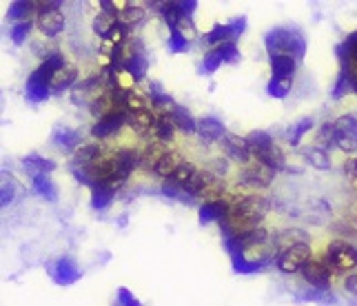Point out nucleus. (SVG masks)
Wrapping results in <instances>:
<instances>
[{
	"mask_svg": "<svg viewBox=\"0 0 357 306\" xmlns=\"http://www.w3.org/2000/svg\"><path fill=\"white\" fill-rule=\"evenodd\" d=\"M266 93L271 98H278V100H282V98H287L291 93V80H284V78H271L268 84H266Z\"/></svg>",
	"mask_w": 357,
	"mask_h": 306,
	"instance_id": "nucleus-47",
	"label": "nucleus"
},
{
	"mask_svg": "<svg viewBox=\"0 0 357 306\" xmlns=\"http://www.w3.org/2000/svg\"><path fill=\"white\" fill-rule=\"evenodd\" d=\"M122 67H125V73H129V76L135 82L144 80L146 69H149V58H146L140 40L127 43V47H125V63H122Z\"/></svg>",
	"mask_w": 357,
	"mask_h": 306,
	"instance_id": "nucleus-6",
	"label": "nucleus"
},
{
	"mask_svg": "<svg viewBox=\"0 0 357 306\" xmlns=\"http://www.w3.org/2000/svg\"><path fill=\"white\" fill-rule=\"evenodd\" d=\"M231 206L225 200H211V202H202L198 209V220L200 224H213V222H222L229 215Z\"/></svg>",
	"mask_w": 357,
	"mask_h": 306,
	"instance_id": "nucleus-18",
	"label": "nucleus"
},
{
	"mask_svg": "<svg viewBox=\"0 0 357 306\" xmlns=\"http://www.w3.org/2000/svg\"><path fill=\"white\" fill-rule=\"evenodd\" d=\"M167 151H169V149H165V144H162V142H153V144H149V146H146V149L142 151V155H140V167H144V169H155V165L160 162V158H162Z\"/></svg>",
	"mask_w": 357,
	"mask_h": 306,
	"instance_id": "nucleus-35",
	"label": "nucleus"
},
{
	"mask_svg": "<svg viewBox=\"0 0 357 306\" xmlns=\"http://www.w3.org/2000/svg\"><path fill=\"white\" fill-rule=\"evenodd\" d=\"M174 131H176V125L174 120L169 118V114H160L155 116V127H153V133L158 136V142H171L174 140Z\"/></svg>",
	"mask_w": 357,
	"mask_h": 306,
	"instance_id": "nucleus-31",
	"label": "nucleus"
},
{
	"mask_svg": "<svg viewBox=\"0 0 357 306\" xmlns=\"http://www.w3.org/2000/svg\"><path fill=\"white\" fill-rule=\"evenodd\" d=\"M304 158H306V162H311V167H315L317 171L331 169V155H328V151L319 149V146H306Z\"/></svg>",
	"mask_w": 357,
	"mask_h": 306,
	"instance_id": "nucleus-32",
	"label": "nucleus"
},
{
	"mask_svg": "<svg viewBox=\"0 0 357 306\" xmlns=\"http://www.w3.org/2000/svg\"><path fill=\"white\" fill-rule=\"evenodd\" d=\"M14 185L11 182H5L3 185V191H0V204H3V209H7V206L11 204V200H14Z\"/></svg>",
	"mask_w": 357,
	"mask_h": 306,
	"instance_id": "nucleus-54",
	"label": "nucleus"
},
{
	"mask_svg": "<svg viewBox=\"0 0 357 306\" xmlns=\"http://www.w3.org/2000/svg\"><path fill=\"white\" fill-rule=\"evenodd\" d=\"M266 213H268L266 198H262V195H246V198L238 200L231 206V211L225 220L238 236H244V234H249V231L260 227Z\"/></svg>",
	"mask_w": 357,
	"mask_h": 306,
	"instance_id": "nucleus-1",
	"label": "nucleus"
},
{
	"mask_svg": "<svg viewBox=\"0 0 357 306\" xmlns=\"http://www.w3.org/2000/svg\"><path fill=\"white\" fill-rule=\"evenodd\" d=\"M169 118L174 120V125L184 131V133H198V122H195V118L189 114L187 107L182 105H174L169 109Z\"/></svg>",
	"mask_w": 357,
	"mask_h": 306,
	"instance_id": "nucleus-20",
	"label": "nucleus"
},
{
	"mask_svg": "<svg viewBox=\"0 0 357 306\" xmlns=\"http://www.w3.org/2000/svg\"><path fill=\"white\" fill-rule=\"evenodd\" d=\"M191 49V40L182 29H169V52L171 54H187Z\"/></svg>",
	"mask_w": 357,
	"mask_h": 306,
	"instance_id": "nucleus-38",
	"label": "nucleus"
},
{
	"mask_svg": "<svg viewBox=\"0 0 357 306\" xmlns=\"http://www.w3.org/2000/svg\"><path fill=\"white\" fill-rule=\"evenodd\" d=\"M208 171H211L213 176L222 178V176H227V171H229V162L222 160V158H215V160L208 165Z\"/></svg>",
	"mask_w": 357,
	"mask_h": 306,
	"instance_id": "nucleus-53",
	"label": "nucleus"
},
{
	"mask_svg": "<svg viewBox=\"0 0 357 306\" xmlns=\"http://www.w3.org/2000/svg\"><path fill=\"white\" fill-rule=\"evenodd\" d=\"M127 125V112H112L109 116L100 118L91 127V136L98 140H105V138H112L116 131H120L122 127Z\"/></svg>",
	"mask_w": 357,
	"mask_h": 306,
	"instance_id": "nucleus-12",
	"label": "nucleus"
},
{
	"mask_svg": "<svg viewBox=\"0 0 357 306\" xmlns=\"http://www.w3.org/2000/svg\"><path fill=\"white\" fill-rule=\"evenodd\" d=\"M195 174H198V169H195V165H191V162H182V167L176 171V176L171 178V180H176L178 185L184 187V185H189L191 178H193Z\"/></svg>",
	"mask_w": 357,
	"mask_h": 306,
	"instance_id": "nucleus-51",
	"label": "nucleus"
},
{
	"mask_svg": "<svg viewBox=\"0 0 357 306\" xmlns=\"http://www.w3.org/2000/svg\"><path fill=\"white\" fill-rule=\"evenodd\" d=\"M335 54H337V58L355 56V54H357V31L349 33L347 38H344V43H340V45L335 47Z\"/></svg>",
	"mask_w": 357,
	"mask_h": 306,
	"instance_id": "nucleus-50",
	"label": "nucleus"
},
{
	"mask_svg": "<svg viewBox=\"0 0 357 306\" xmlns=\"http://www.w3.org/2000/svg\"><path fill=\"white\" fill-rule=\"evenodd\" d=\"M60 3H45V5H38V29L43 31V36L47 38H56L58 33L65 31V14L60 11Z\"/></svg>",
	"mask_w": 357,
	"mask_h": 306,
	"instance_id": "nucleus-4",
	"label": "nucleus"
},
{
	"mask_svg": "<svg viewBox=\"0 0 357 306\" xmlns=\"http://www.w3.org/2000/svg\"><path fill=\"white\" fill-rule=\"evenodd\" d=\"M349 93H355V82L351 78V73L340 69L337 80H335V87H333V91H331V95H333V100H342V98L349 95Z\"/></svg>",
	"mask_w": 357,
	"mask_h": 306,
	"instance_id": "nucleus-37",
	"label": "nucleus"
},
{
	"mask_svg": "<svg viewBox=\"0 0 357 306\" xmlns=\"http://www.w3.org/2000/svg\"><path fill=\"white\" fill-rule=\"evenodd\" d=\"M102 153V149H100V144H96V142H91V144H82L80 149L73 153V169H89L93 162H96V158Z\"/></svg>",
	"mask_w": 357,
	"mask_h": 306,
	"instance_id": "nucleus-24",
	"label": "nucleus"
},
{
	"mask_svg": "<svg viewBox=\"0 0 357 306\" xmlns=\"http://www.w3.org/2000/svg\"><path fill=\"white\" fill-rule=\"evenodd\" d=\"M353 169H355V180H357V158L353 160Z\"/></svg>",
	"mask_w": 357,
	"mask_h": 306,
	"instance_id": "nucleus-57",
	"label": "nucleus"
},
{
	"mask_svg": "<svg viewBox=\"0 0 357 306\" xmlns=\"http://www.w3.org/2000/svg\"><path fill=\"white\" fill-rule=\"evenodd\" d=\"M125 185L122 180H109V182H102V185H98L96 189H91V206L96 211H105L112 206L114 198H116V193L118 189Z\"/></svg>",
	"mask_w": 357,
	"mask_h": 306,
	"instance_id": "nucleus-14",
	"label": "nucleus"
},
{
	"mask_svg": "<svg viewBox=\"0 0 357 306\" xmlns=\"http://www.w3.org/2000/svg\"><path fill=\"white\" fill-rule=\"evenodd\" d=\"M31 187H33V193L40 195L43 200H47V202L58 200V189H56L54 180L49 174H40V176L31 178Z\"/></svg>",
	"mask_w": 357,
	"mask_h": 306,
	"instance_id": "nucleus-23",
	"label": "nucleus"
},
{
	"mask_svg": "<svg viewBox=\"0 0 357 306\" xmlns=\"http://www.w3.org/2000/svg\"><path fill=\"white\" fill-rule=\"evenodd\" d=\"M284 240H289V247L287 249L298 247V244H309V236H306L304 231H300V229H287V231H282V234L275 238V247H280V244L284 242Z\"/></svg>",
	"mask_w": 357,
	"mask_h": 306,
	"instance_id": "nucleus-45",
	"label": "nucleus"
},
{
	"mask_svg": "<svg viewBox=\"0 0 357 306\" xmlns=\"http://www.w3.org/2000/svg\"><path fill=\"white\" fill-rule=\"evenodd\" d=\"M182 162L184 160H182V155L178 151H167L162 158H160V162L155 165L153 174L160 176V178H165V180H169V178L176 176V171L182 167Z\"/></svg>",
	"mask_w": 357,
	"mask_h": 306,
	"instance_id": "nucleus-21",
	"label": "nucleus"
},
{
	"mask_svg": "<svg viewBox=\"0 0 357 306\" xmlns=\"http://www.w3.org/2000/svg\"><path fill=\"white\" fill-rule=\"evenodd\" d=\"M146 89H149V95H151V105H155V107H174L176 102H174V98H171L167 91H165V87L160 82H155V80H151L149 84H146Z\"/></svg>",
	"mask_w": 357,
	"mask_h": 306,
	"instance_id": "nucleus-39",
	"label": "nucleus"
},
{
	"mask_svg": "<svg viewBox=\"0 0 357 306\" xmlns=\"http://www.w3.org/2000/svg\"><path fill=\"white\" fill-rule=\"evenodd\" d=\"M22 165H24V169L29 171L31 178L40 176V174H49V171L56 169V162L49 160V158H43L40 153H27L22 158Z\"/></svg>",
	"mask_w": 357,
	"mask_h": 306,
	"instance_id": "nucleus-22",
	"label": "nucleus"
},
{
	"mask_svg": "<svg viewBox=\"0 0 357 306\" xmlns=\"http://www.w3.org/2000/svg\"><path fill=\"white\" fill-rule=\"evenodd\" d=\"M140 151H133V149H120L114 153V176L118 180L125 182L131 174L133 169L140 167Z\"/></svg>",
	"mask_w": 357,
	"mask_h": 306,
	"instance_id": "nucleus-13",
	"label": "nucleus"
},
{
	"mask_svg": "<svg viewBox=\"0 0 357 306\" xmlns=\"http://www.w3.org/2000/svg\"><path fill=\"white\" fill-rule=\"evenodd\" d=\"M178 7H180L184 18L193 20V14H195V9H198V3H195V0H187V3H178Z\"/></svg>",
	"mask_w": 357,
	"mask_h": 306,
	"instance_id": "nucleus-55",
	"label": "nucleus"
},
{
	"mask_svg": "<svg viewBox=\"0 0 357 306\" xmlns=\"http://www.w3.org/2000/svg\"><path fill=\"white\" fill-rule=\"evenodd\" d=\"M302 277L306 286H313L317 291H331V266L322 260H309L302 268Z\"/></svg>",
	"mask_w": 357,
	"mask_h": 306,
	"instance_id": "nucleus-10",
	"label": "nucleus"
},
{
	"mask_svg": "<svg viewBox=\"0 0 357 306\" xmlns=\"http://www.w3.org/2000/svg\"><path fill=\"white\" fill-rule=\"evenodd\" d=\"M311 260V247L309 244H298V247H291V249H284L278 253L275 258V264L282 273L287 275H293L304 268V264Z\"/></svg>",
	"mask_w": 357,
	"mask_h": 306,
	"instance_id": "nucleus-7",
	"label": "nucleus"
},
{
	"mask_svg": "<svg viewBox=\"0 0 357 306\" xmlns=\"http://www.w3.org/2000/svg\"><path fill=\"white\" fill-rule=\"evenodd\" d=\"M198 136L204 142H218L227 138V127L222 120H218L213 116H206L198 122Z\"/></svg>",
	"mask_w": 357,
	"mask_h": 306,
	"instance_id": "nucleus-19",
	"label": "nucleus"
},
{
	"mask_svg": "<svg viewBox=\"0 0 357 306\" xmlns=\"http://www.w3.org/2000/svg\"><path fill=\"white\" fill-rule=\"evenodd\" d=\"M225 65V58L220 56V52L218 49H211L204 58H202V63H200V67H198V71L202 73V76H213V73Z\"/></svg>",
	"mask_w": 357,
	"mask_h": 306,
	"instance_id": "nucleus-40",
	"label": "nucleus"
},
{
	"mask_svg": "<svg viewBox=\"0 0 357 306\" xmlns=\"http://www.w3.org/2000/svg\"><path fill=\"white\" fill-rule=\"evenodd\" d=\"M49 275L54 277L56 284L71 286L78 282L82 273H80V266L76 260L69 258V255H63V258H58L54 264H49Z\"/></svg>",
	"mask_w": 357,
	"mask_h": 306,
	"instance_id": "nucleus-9",
	"label": "nucleus"
},
{
	"mask_svg": "<svg viewBox=\"0 0 357 306\" xmlns=\"http://www.w3.org/2000/svg\"><path fill=\"white\" fill-rule=\"evenodd\" d=\"M162 195H167V198H174V200H180V202H193L195 200L187 191H184L182 185H178V182L171 180V178L162 182Z\"/></svg>",
	"mask_w": 357,
	"mask_h": 306,
	"instance_id": "nucleus-43",
	"label": "nucleus"
},
{
	"mask_svg": "<svg viewBox=\"0 0 357 306\" xmlns=\"http://www.w3.org/2000/svg\"><path fill=\"white\" fill-rule=\"evenodd\" d=\"M76 80H78V69L73 67V65H65L52 78V93H63V91H67Z\"/></svg>",
	"mask_w": 357,
	"mask_h": 306,
	"instance_id": "nucleus-26",
	"label": "nucleus"
},
{
	"mask_svg": "<svg viewBox=\"0 0 357 306\" xmlns=\"http://www.w3.org/2000/svg\"><path fill=\"white\" fill-rule=\"evenodd\" d=\"M298 300L300 302H315L319 306H326V304H335V296L331 291H317L313 286H306L302 291H298Z\"/></svg>",
	"mask_w": 357,
	"mask_h": 306,
	"instance_id": "nucleus-29",
	"label": "nucleus"
},
{
	"mask_svg": "<svg viewBox=\"0 0 357 306\" xmlns=\"http://www.w3.org/2000/svg\"><path fill=\"white\" fill-rule=\"evenodd\" d=\"M255 158H257V162L266 165L268 169H273V171H284V169H287L284 153L280 151V146H278V144L268 146L266 151H262L260 155H255Z\"/></svg>",
	"mask_w": 357,
	"mask_h": 306,
	"instance_id": "nucleus-28",
	"label": "nucleus"
},
{
	"mask_svg": "<svg viewBox=\"0 0 357 306\" xmlns=\"http://www.w3.org/2000/svg\"><path fill=\"white\" fill-rule=\"evenodd\" d=\"M118 16H109V14H98L93 20V31L100 36V38H109V33L116 27Z\"/></svg>",
	"mask_w": 357,
	"mask_h": 306,
	"instance_id": "nucleus-46",
	"label": "nucleus"
},
{
	"mask_svg": "<svg viewBox=\"0 0 357 306\" xmlns=\"http://www.w3.org/2000/svg\"><path fill=\"white\" fill-rule=\"evenodd\" d=\"M295 67H298V60L293 56H273L271 58V71H273V78H284L291 80Z\"/></svg>",
	"mask_w": 357,
	"mask_h": 306,
	"instance_id": "nucleus-25",
	"label": "nucleus"
},
{
	"mask_svg": "<svg viewBox=\"0 0 357 306\" xmlns=\"http://www.w3.org/2000/svg\"><path fill=\"white\" fill-rule=\"evenodd\" d=\"M333 144H335V122H324V125L319 127L315 146H319V149H324V151H331Z\"/></svg>",
	"mask_w": 357,
	"mask_h": 306,
	"instance_id": "nucleus-44",
	"label": "nucleus"
},
{
	"mask_svg": "<svg viewBox=\"0 0 357 306\" xmlns=\"http://www.w3.org/2000/svg\"><path fill=\"white\" fill-rule=\"evenodd\" d=\"M335 146L344 153L357 151V118L340 116L335 120Z\"/></svg>",
	"mask_w": 357,
	"mask_h": 306,
	"instance_id": "nucleus-8",
	"label": "nucleus"
},
{
	"mask_svg": "<svg viewBox=\"0 0 357 306\" xmlns=\"http://www.w3.org/2000/svg\"><path fill=\"white\" fill-rule=\"evenodd\" d=\"M29 31H31V22H16L14 27L9 29V36H11V43H14L16 47L24 45L29 38Z\"/></svg>",
	"mask_w": 357,
	"mask_h": 306,
	"instance_id": "nucleus-48",
	"label": "nucleus"
},
{
	"mask_svg": "<svg viewBox=\"0 0 357 306\" xmlns=\"http://www.w3.org/2000/svg\"><path fill=\"white\" fill-rule=\"evenodd\" d=\"M324 262L335 271H353L357 266V249L347 240H333L324 251Z\"/></svg>",
	"mask_w": 357,
	"mask_h": 306,
	"instance_id": "nucleus-3",
	"label": "nucleus"
},
{
	"mask_svg": "<svg viewBox=\"0 0 357 306\" xmlns=\"http://www.w3.org/2000/svg\"><path fill=\"white\" fill-rule=\"evenodd\" d=\"M49 93H52V84H49L38 71H31L29 78H27V84H24V95H27L29 102H45Z\"/></svg>",
	"mask_w": 357,
	"mask_h": 306,
	"instance_id": "nucleus-16",
	"label": "nucleus"
},
{
	"mask_svg": "<svg viewBox=\"0 0 357 306\" xmlns=\"http://www.w3.org/2000/svg\"><path fill=\"white\" fill-rule=\"evenodd\" d=\"M215 49L220 52V56L225 58V65H236L242 60V54H240V49L236 47V43H225V45L215 47Z\"/></svg>",
	"mask_w": 357,
	"mask_h": 306,
	"instance_id": "nucleus-49",
	"label": "nucleus"
},
{
	"mask_svg": "<svg viewBox=\"0 0 357 306\" xmlns=\"http://www.w3.org/2000/svg\"><path fill=\"white\" fill-rule=\"evenodd\" d=\"M127 125L135 131L144 136V133H149L151 127H155V116H151V112L146 109V112H135V114H127Z\"/></svg>",
	"mask_w": 357,
	"mask_h": 306,
	"instance_id": "nucleus-27",
	"label": "nucleus"
},
{
	"mask_svg": "<svg viewBox=\"0 0 357 306\" xmlns=\"http://www.w3.org/2000/svg\"><path fill=\"white\" fill-rule=\"evenodd\" d=\"M118 304L120 306H142V302L133 296V293L127 286H118Z\"/></svg>",
	"mask_w": 357,
	"mask_h": 306,
	"instance_id": "nucleus-52",
	"label": "nucleus"
},
{
	"mask_svg": "<svg viewBox=\"0 0 357 306\" xmlns=\"http://www.w3.org/2000/svg\"><path fill=\"white\" fill-rule=\"evenodd\" d=\"M52 140L58 149L63 151H69V153H76L78 146H80V133L76 129H71L67 125H56L54 131H52Z\"/></svg>",
	"mask_w": 357,
	"mask_h": 306,
	"instance_id": "nucleus-17",
	"label": "nucleus"
},
{
	"mask_svg": "<svg viewBox=\"0 0 357 306\" xmlns=\"http://www.w3.org/2000/svg\"><path fill=\"white\" fill-rule=\"evenodd\" d=\"M244 29H246V16L231 18L229 22L215 24L211 31L204 33V43L213 45V49L220 47V45H225V43H236L240 36L244 33Z\"/></svg>",
	"mask_w": 357,
	"mask_h": 306,
	"instance_id": "nucleus-5",
	"label": "nucleus"
},
{
	"mask_svg": "<svg viewBox=\"0 0 357 306\" xmlns=\"http://www.w3.org/2000/svg\"><path fill=\"white\" fill-rule=\"evenodd\" d=\"M264 47L268 56H293L302 60L306 56V38L300 29L291 27H275L264 36Z\"/></svg>",
	"mask_w": 357,
	"mask_h": 306,
	"instance_id": "nucleus-2",
	"label": "nucleus"
},
{
	"mask_svg": "<svg viewBox=\"0 0 357 306\" xmlns=\"http://www.w3.org/2000/svg\"><path fill=\"white\" fill-rule=\"evenodd\" d=\"M313 125H315L313 118H302V120H298V122H295V125L289 129V142H291L293 146H298L300 140L313 129Z\"/></svg>",
	"mask_w": 357,
	"mask_h": 306,
	"instance_id": "nucleus-41",
	"label": "nucleus"
},
{
	"mask_svg": "<svg viewBox=\"0 0 357 306\" xmlns=\"http://www.w3.org/2000/svg\"><path fill=\"white\" fill-rule=\"evenodd\" d=\"M240 238H242L244 249L264 247V244H268V231H266V229H262V227H257V229L249 231V234H244V236H240Z\"/></svg>",
	"mask_w": 357,
	"mask_h": 306,
	"instance_id": "nucleus-42",
	"label": "nucleus"
},
{
	"mask_svg": "<svg viewBox=\"0 0 357 306\" xmlns=\"http://www.w3.org/2000/svg\"><path fill=\"white\" fill-rule=\"evenodd\" d=\"M246 142H249V149H251L253 155H260L262 151L268 149V146L275 144L273 136L266 133V131H253V133H249V136H246Z\"/></svg>",
	"mask_w": 357,
	"mask_h": 306,
	"instance_id": "nucleus-33",
	"label": "nucleus"
},
{
	"mask_svg": "<svg viewBox=\"0 0 357 306\" xmlns=\"http://www.w3.org/2000/svg\"><path fill=\"white\" fill-rule=\"evenodd\" d=\"M144 18H146L144 7H140V5H131V3L122 7V9H120V14H118V20H120L122 24H127L129 29L135 27V24H140Z\"/></svg>",
	"mask_w": 357,
	"mask_h": 306,
	"instance_id": "nucleus-30",
	"label": "nucleus"
},
{
	"mask_svg": "<svg viewBox=\"0 0 357 306\" xmlns=\"http://www.w3.org/2000/svg\"><path fill=\"white\" fill-rule=\"evenodd\" d=\"M233 271L240 273V275H253V273H260L268 266V260H249V258H242V260H236L231 262Z\"/></svg>",
	"mask_w": 357,
	"mask_h": 306,
	"instance_id": "nucleus-36",
	"label": "nucleus"
},
{
	"mask_svg": "<svg viewBox=\"0 0 357 306\" xmlns=\"http://www.w3.org/2000/svg\"><path fill=\"white\" fill-rule=\"evenodd\" d=\"M222 146H225V151L229 153L231 160H236L240 165H246V162L251 160V155H253L246 138L236 136V133H227V138L222 140Z\"/></svg>",
	"mask_w": 357,
	"mask_h": 306,
	"instance_id": "nucleus-15",
	"label": "nucleus"
},
{
	"mask_svg": "<svg viewBox=\"0 0 357 306\" xmlns=\"http://www.w3.org/2000/svg\"><path fill=\"white\" fill-rule=\"evenodd\" d=\"M344 289H347L349 293H353V296L357 298V273L349 275L347 280H344Z\"/></svg>",
	"mask_w": 357,
	"mask_h": 306,
	"instance_id": "nucleus-56",
	"label": "nucleus"
},
{
	"mask_svg": "<svg viewBox=\"0 0 357 306\" xmlns=\"http://www.w3.org/2000/svg\"><path fill=\"white\" fill-rule=\"evenodd\" d=\"M33 11H36V3H29V0H16V3L9 5L7 16L16 22H27Z\"/></svg>",
	"mask_w": 357,
	"mask_h": 306,
	"instance_id": "nucleus-34",
	"label": "nucleus"
},
{
	"mask_svg": "<svg viewBox=\"0 0 357 306\" xmlns=\"http://www.w3.org/2000/svg\"><path fill=\"white\" fill-rule=\"evenodd\" d=\"M275 178V171L268 169L266 165L257 162L253 167H246L242 174H240V185L244 187H253V189H260V187H268L271 182H273Z\"/></svg>",
	"mask_w": 357,
	"mask_h": 306,
	"instance_id": "nucleus-11",
	"label": "nucleus"
}]
</instances>
